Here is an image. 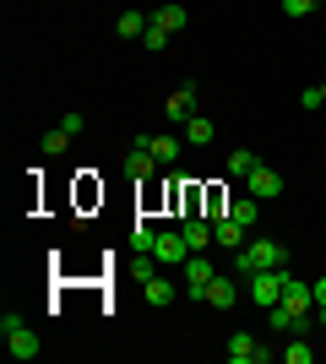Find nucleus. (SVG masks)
<instances>
[{
  "label": "nucleus",
  "instance_id": "nucleus-4",
  "mask_svg": "<svg viewBox=\"0 0 326 364\" xmlns=\"http://www.w3.org/2000/svg\"><path fill=\"white\" fill-rule=\"evenodd\" d=\"M212 261H202V250L185 256V299H207V283H212Z\"/></svg>",
  "mask_w": 326,
  "mask_h": 364
},
{
  "label": "nucleus",
  "instance_id": "nucleus-3",
  "mask_svg": "<svg viewBox=\"0 0 326 364\" xmlns=\"http://www.w3.org/2000/svg\"><path fill=\"white\" fill-rule=\"evenodd\" d=\"M250 299L261 304V310L283 304V267H272V272H250Z\"/></svg>",
  "mask_w": 326,
  "mask_h": 364
},
{
  "label": "nucleus",
  "instance_id": "nucleus-27",
  "mask_svg": "<svg viewBox=\"0 0 326 364\" xmlns=\"http://www.w3.org/2000/svg\"><path fill=\"white\" fill-rule=\"evenodd\" d=\"M315 316L326 321V277H315Z\"/></svg>",
  "mask_w": 326,
  "mask_h": 364
},
{
  "label": "nucleus",
  "instance_id": "nucleus-12",
  "mask_svg": "<svg viewBox=\"0 0 326 364\" xmlns=\"http://www.w3.org/2000/svg\"><path fill=\"white\" fill-rule=\"evenodd\" d=\"M185 245H190V250H207V245H217V240H212V218L185 213Z\"/></svg>",
  "mask_w": 326,
  "mask_h": 364
},
{
  "label": "nucleus",
  "instance_id": "nucleus-20",
  "mask_svg": "<svg viewBox=\"0 0 326 364\" xmlns=\"http://www.w3.org/2000/svg\"><path fill=\"white\" fill-rule=\"evenodd\" d=\"M283 359H288V364H310V359H315V348H310V337L299 332L294 343H288V348H283Z\"/></svg>",
  "mask_w": 326,
  "mask_h": 364
},
{
  "label": "nucleus",
  "instance_id": "nucleus-9",
  "mask_svg": "<svg viewBox=\"0 0 326 364\" xmlns=\"http://www.w3.org/2000/svg\"><path fill=\"white\" fill-rule=\"evenodd\" d=\"M163 114H169L174 125L190 120V114H202V109H196V87H190V82H185V87H174V92H169V104H163Z\"/></svg>",
  "mask_w": 326,
  "mask_h": 364
},
{
  "label": "nucleus",
  "instance_id": "nucleus-26",
  "mask_svg": "<svg viewBox=\"0 0 326 364\" xmlns=\"http://www.w3.org/2000/svg\"><path fill=\"white\" fill-rule=\"evenodd\" d=\"M299 104H305V109H321L326 98H321V87H305V92H299Z\"/></svg>",
  "mask_w": 326,
  "mask_h": 364
},
{
  "label": "nucleus",
  "instance_id": "nucleus-6",
  "mask_svg": "<svg viewBox=\"0 0 326 364\" xmlns=\"http://www.w3.org/2000/svg\"><path fill=\"white\" fill-rule=\"evenodd\" d=\"M229 359L234 364H272V348H261L250 332H234L229 337Z\"/></svg>",
  "mask_w": 326,
  "mask_h": 364
},
{
  "label": "nucleus",
  "instance_id": "nucleus-25",
  "mask_svg": "<svg viewBox=\"0 0 326 364\" xmlns=\"http://www.w3.org/2000/svg\"><path fill=\"white\" fill-rule=\"evenodd\" d=\"M315 6H321V0H283V11H288V16H310Z\"/></svg>",
  "mask_w": 326,
  "mask_h": 364
},
{
  "label": "nucleus",
  "instance_id": "nucleus-21",
  "mask_svg": "<svg viewBox=\"0 0 326 364\" xmlns=\"http://www.w3.org/2000/svg\"><path fill=\"white\" fill-rule=\"evenodd\" d=\"M261 164V158H256V152L250 147H239V152H229V174H250V168Z\"/></svg>",
  "mask_w": 326,
  "mask_h": 364
},
{
  "label": "nucleus",
  "instance_id": "nucleus-22",
  "mask_svg": "<svg viewBox=\"0 0 326 364\" xmlns=\"http://www.w3.org/2000/svg\"><path fill=\"white\" fill-rule=\"evenodd\" d=\"M169 38H174V33H169V28H158V22H153V28L141 33V49H169Z\"/></svg>",
  "mask_w": 326,
  "mask_h": 364
},
{
  "label": "nucleus",
  "instance_id": "nucleus-17",
  "mask_svg": "<svg viewBox=\"0 0 326 364\" xmlns=\"http://www.w3.org/2000/svg\"><path fill=\"white\" fill-rule=\"evenodd\" d=\"M141 141H147V152H153L158 164H174V158H180V141L174 136H141Z\"/></svg>",
  "mask_w": 326,
  "mask_h": 364
},
{
  "label": "nucleus",
  "instance_id": "nucleus-2",
  "mask_svg": "<svg viewBox=\"0 0 326 364\" xmlns=\"http://www.w3.org/2000/svg\"><path fill=\"white\" fill-rule=\"evenodd\" d=\"M0 337H6V353L16 364H33L38 359V332H33L22 316H0Z\"/></svg>",
  "mask_w": 326,
  "mask_h": 364
},
{
  "label": "nucleus",
  "instance_id": "nucleus-18",
  "mask_svg": "<svg viewBox=\"0 0 326 364\" xmlns=\"http://www.w3.org/2000/svg\"><path fill=\"white\" fill-rule=\"evenodd\" d=\"M153 22H158V28H169V33H180V28H185V6H158Z\"/></svg>",
  "mask_w": 326,
  "mask_h": 364
},
{
  "label": "nucleus",
  "instance_id": "nucleus-1",
  "mask_svg": "<svg viewBox=\"0 0 326 364\" xmlns=\"http://www.w3.org/2000/svg\"><path fill=\"white\" fill-rule=\"evenodd\" d=\"M283 261H288V245H278V240H245L234 250V267H239V272H272Z\"/></svg>",
  "mask_w": 326,
  "mask_h": 364
},
{
  "label": "nucleus",
  "instance_id": "nucleus-13",
  "mask_svg": "<svg viewBox=\"0 0 326 364\" xmlns=\"http://www.w3.org/2000/svg\"><path fill=\"white\" fill-rule=\"evenodd\" d=\"M141 299H147V304H174V283H169V277H147V283H141Z\"/></svg>",
  "mask_w": 326,
  "mask_h": 364
},
{
  "label": "nucleus",
  "instance_id": "nucleus-24",
  "mask_svg": "<svg viewBox=\"0 0 326 364\" xmlns=\"http://www.w3.org/2000/svg\"><path fill=\"white\" fill-rule=\"evenodd\" d=\"M153 240H158V234H153L147 223H136V228H131V245H136V250H153Z\"/></svg>",
  "mask_w": 326,
  "mask_h": 364
},
{
  "label": "nucleus",
  "instance_id": "nucleus-14",
  "mask_svg": "<svg viewBox=\"0 0 326 364\" xmlns=\"http://www.w3.org/2000/svg\"><path fill=\"white\" fill-rule=\"evenodd\" d=\"M147 28H153V16H141V11H120V22H114L120 38H141Z\"/></svg>",
  "mask_w": 326,
  "mask_h": 364
},
{
  "label": "nucleus",
  "instance_id": "nucleus-11",
  "mask_svg": "<svg viewBox=\"0 0 326 364\" xmlns=\"http://www.w3.org/2000/svg\"><path fill=\"white\" fill-rule=\"evenodd\" d=\"M153 168H158V158L147 152V141H136V147L125 152V174L131 180H153Z\"/></svg>",
  "mask_w": 326,
  "mask_h": 364
},
{
  "label": "nucleus",
  "instance_id": "nucleus-5",
  "mask_svg": "<svg viewBox=\"0 0 326 364\" xmlns=\"http://www.w3.org/2000/svg\"><path fill=\"white\" fill-rule=\"evenodd\" d=\"M283 304H288L294 316H315V289L305 283V277H288V272H283Z\"/></svg>",
  "mask_w": 326,
  "mask_h": 364
},
{
  "label": "nucleus",
  "instance_id": "nucleus-15",
  "mask_svg": "<svg viewBox=\"0 0 326 364\" xmlns=\"http://www.w3.org/2000/svg\"><path fill=\"white\" fill-rule=\"evenodd\" d=\"M212 136H217V125L207 120V114H190V120H185V141H196V147H207V141H212Z\"/></svg>",
  "mask_w": 326,
  "mask_h": 364
},
{
  "label": "nucleus",
  "instance_id": "nucleus-19",
  "mask_svg": "<svg viewBox=\"0 0 326 364\" xmlns=\"http://www.w3.org/2000/svg\"><path fill=\"white\" fill-rule=\"evenodd\" d=\"M229 218H239V223H256V218H261V201H256V196H239V201H234V207H229Z\"/></svg>",
  "mask_w": 326,
  "mask_h": 364
},
{
  "label": "nucleus",
  "instance_id": "nucleus-10",
  "mask_svg": "<svg viewBox=\"0 0 326 364\" xmlns=\"http://www.w3.org/2000/svg\"><path fill=\"white\" fill-rule=\"evenodd\" d=\"M212 240L223 245V250H239V245H245V223H239V218H229V213H217V218H212Z\"/></svg>",
  "mask_w": 326,
  "mask_h": 364
},
{
  "label": "nucleus",
  "instance_id": "nucleus-7",
  "mask_svg": "<svg viewBox=\"0 0 326 364\" xmlns=\"http://www.w3.org/2000/svg\"><path fill=\"white\" fill-rule=\"evenodd\" d=\"M250 196H256V201L283 196V174H278L272 164H256V168H250Z\"/></svg>",
  "mask_w": 326,
  "mask_h": 364
},
{
  "label": "nucleus",
  "instance_id": "nucleus-16",
  "mask_svg": "<svg viewBox=\"0 0 326 364\" xmlns=\"http://www.w3.org/2000/svg\"><path fill=\"white\" fill-rule=\"evenodd\" d=\"M207 304H212V310H229L234 304V283L229 277H212V283H207Z\"/></svg>",
  "mask_w": 326,
  "mask_h": 364
},
{
  "label": "nucleus",
  "instance_id": "nucleus-28",
  "mask_svg": "<svg viewBox=\"0 0 326 364\" xmlns=\"http://www.w3.org/2000/svg\"><path fill=\"white\" fill-rule=\"evenodd\" d=\"M321 98H326V82H321Z\"/></svg>",
  "mask_w": 326,
  "mask_h": 364
},
{
  "label": "nucleus",
  "instance_id": "nucleus-23",
  "mask_svg": "<svg viewBox=\"0 0 326 364\" xmlns=\"http://www.w3.org/2000/svg\"><path fill=\"white\" fill-rule=\"evenodd\" d=\"M65 147H71V131H65V125H55V131L44 136V152H65Z\"/></svg>",
  "mask_w": 326,
  "mask_h": 364
},
{
  "label": "nucleus",
  "instance_id": "nucleus-8",
  "mask_svg": "<svg viewBox=\"0 0 326 364\" xmlns=\"http://www.w3.org/2000/svg\"><path fill=\"white\" fill-rule=\"evenodd\" d=\"M153 256H158V261H185V256H190L185 228H163V234L153 240Z\"/></svg>",
  "mask_w": 326,
  "mask_h": 364
}]
</instances>
